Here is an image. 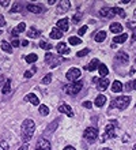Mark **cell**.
Masks as SVG:
<instances>
[{
    "instance_id": "cell-1",
    "label": "cell",
    "mask_w": 136,
    "mask_h": 150,
    "mask_svg": "<svg viewBox=\"0 0 136 150\" xmlns=\"http://www.w3.org/2000/svg\"><path fill=\"white\" fill-rule=\"evenodd\" d=\"M35 131V123L31 119H26L22 123V130H20V135H22V141L23 143H29L34 135Z\"/></svg>"
},
{
    "instance_id": "cell-2",
    "label": "cell",
    "mask_w": 136,
    "mask_h": 150,
    "mask_svg": "<svg viewBox=\"0 0 136 150\" xmlns=\"http://www.w3.org/2000/svg\"><path fill=\"white\" fill-rule=\"evenodd\" d=\"M45 62H47L48 66L51 68H54V67H57L60 63L66 62V59L61 57V56H58V55H53L51 52H48L47 55H45Z\"/></svg>"
},
{
    "instance_id": "cell-3",
    "label": "cell",
    "mask_w": 136,
    "mask_h": 150,
    "mask_svg": "<svg viewBox=\"0 0 136 150\" xmlns=\"http://www.w3.org/2000/svg\"><path fill=\"white\" fill-rule=\"evenodd\" d=\"M129 103H131V97L129 96H121V97H117L116 100H113L112 108L116 107L118 109H121V111H124V109H127Z\"/></svg>"
},
{
    "instance_id": "cell-4",
    "label": "cell",
    "mask_w": 136,
    "mask_h": 150,
    "mask_svg": "<svg viewBox=\"0 0 136 150\" xmlns=\"http://www.w3.org/2000/svg\"><path fill=\"white\" fill-rule=\"evenodd\" d=\"M83 138L86 139V142L94 143L98 138V130L95 127H87L83 132Z\"/></svg>"
},
{
    "instance_id": "cell-5",
    "label": "cell",
    "mask_w": 136,
    "mask_h": 150,
    "mask_svg": "<svg viewBox=\"0 0 136 150\" xmlns=\"http://www.w3.org/2000/svg\"><path fill=\"white\" fill-rule=\"evenodd\" d=\"M116 127H117L116 120H113V122L109 123L105 128V134L101 137V142H105L108 138H113V137H114V130H116Z\"/></svg>"
},
{
    "instance_id": "cell-6",
    "label": "cell",
    "mask_w": 136,
    "mask_h": 150,
    "mask_svg": "<svg viewBox=\"0 0 136 150\" xmlns=\"http://www.w3.org/2000/svg\"><path fill=\"white\" fill-rule=\"evenodd\" d=\"M82 87H83V82H82V81H76L75 83H72V85L66 87V93L67 94H71V96H75L82 90Z\"/></svg>"
},
{
    "instance_id": "cell-7",
    "label": "cell",
    "mask_w": 136,
    "mask_h": 150,
    "mask_svg": "<svg viewBox=\"0 0 136 150\" xmlns=\"http://www.w3.org/2000/svg\"><path fill=\"white\" fill-rule=\"evenodd\" d=\"M66 76H67V79H68L70 82H76V81L82 76V71L79 70V68H76V67H72V68L68 70V72L66 74Z\"/></svg>"
},
{
    "instance_id": "cell-8",
    "label": "cell",
    "mask_w": 136,
    "mask_h": 150,
    "mask_svg": "<svg viewBox=\"0 0 136 150\" xmlns=\"http://www.w3.org/2000/svg\"><path fill=\"white\" fill-rule=\"evenodd\" d=\"M70 8H71V1H68V0H61V1H58V4H57L56 14H64V12H67Z\"/></svg>"
},
{
    "instance_id": "cell-9",
    "label": "cell",
    "mask_w": 136,
    "mask_h": 150,
    "mask_svg": "<svg viewBox=\"0 0 136 150\" xmlns=\"http://www.w3.org/2000/svg\"><path fill=\"white\" fill-rule=\"evenodd\" d=\"M35 150H51V142L47 138H39L37 142Z\"/></svg>"
},
{
    "instance_id": "cell-10",
    "label": "cell",
    "mask_w": 136,
    "mask_h": 150,
    "mask_svg": "<svg viewBox=\"0 0 136 150\" xmlns=\"http://www.w3.org/2000/svg\"><path fill=\"white\" fill-rule=\"evenodd\" d=\"M94 82H98V85H97V87H98V90L99 91H104V90H106L109 87V81L106 78H94L93 79Z\"/></svg>"
},
{
    "instance_id": "cell-11",
    "label": "cell",
    "mask_w": 136,
    "mask_h": 150,
    "mask_svg": "<svg viewBox=\"0 0 136 150\" xmlns=\"http://www.w3.org/2000/svg\"><path fill=\"white\" fill-rule=\"evenodd\" d=\"M27 10L33 14H41V12L45 11V8L41 6V4H34V3H29L27 4Z\"/></svg>"
},
{
    "instance_id": "cell-12",
    "label": "cell",
    "mask_w": 136,
    "mask_h": 150,
    "mask_svg": "<svg viewBox=\"0 0 136 150\" xmlns=\"http://www.w3.org/2000/svg\"><path fill=\"white\" fill-rule=\"evenodd\" d=\"M117 62L118 64H123V66H125V64H128V60H129V57H128V55L125 53V52H118L116 55V59H114Z\"/></svg>"
},
{
    "instance_id": "cell-13",
    "label": "cell",
    "mask_w": 136,
    "mask_h": 150,
    "mask_svg": "<svg viewBox=\"0 0 136 150\" xmlns=\"http://www.w3.org/2000/svg\"><path fill=\"white\" fill-rule=\"evenodd\" d=\"M99 15L102 18H113L114 16V11H113V7H104L99 10Z\"/></svg>"
},
{
    "instance_id": "cell-14",
    "label": "cell",
    "mask_w": 136,
    "mask_h": 150,
    "mask_svg": "<svg viewBox=\"0 0 136 150\" xmlns=\"http://www.w3.org/2000/svg\"><path fill=\"white\" fill-rule=\"evenodd\" d=\"M58 112H60V113H66L68 117H72V116H74L72 108H71L70 105H67V104H61V105L58 107Z\"/></svg>"
},
{
    "instance_id": "cell-15",
    "label": "cell",
    "mask_w": 136,
    "mask_h": 150,
    "mask_svg": "<svg viewBox=\"0 0 136 150\" xmlns=\"http://www.w3.org/2000/svg\"><path fill=\"white\" fill-rule=\"evenodd\" d=\"M57 29L61 30V32H68L70 30V22H68V19L63 18V19L57 21Z\"/></svg>"
},
{
    "instance_id": "cell-16",
    "label": "cell",
    "mask_w": 136,
    "mask_h": 150,
    "mask_svg": "<svg viewBox=\"0 0 136 150\" xmlns=\"http://www.w3.org/2000/svg\"><path fill=\"white\" fill-rule=\"evenodd\" d=\"M56 49H57V53H58V55H68V53H70V48L67 47V44H66V42H60V44H57Z\"/></svg>"
},
{
    "instance_id": "cell-17",
    "label": "cell",
    "mask_w": 136,
    "mask_h": 150,
    "mask_svg": "<svg viewBox=\"0 0 136 150\" xmlns=\"http://www.w3.org/2000/svg\"><path fill=\"white\" fill-rule=\"evenodd\" d=\"M25 29H26V23H25V22H22V23H19L15 29H14V30H12L11 34L14 36V38H16V36H18L19 33H23L25 32Z\"/></svg>"
},
{
    "instance_id": "cell-18",
    "label": "cell",
    "mask_w": 136,
    "mask_h": 150,
    "mask_svg": "<svg viewBox=\"0 0 136 150\" xmlns=\"http://www.w3.org/2000/svg\"><path fill=\"white\" fill-rule=\"evenodd\" d=\"M25 101H29V103H31L33 105H39L38 97H37L35 94H33V93H29V94L25 97Z\"/></svg>"
},
{
    "instance_id": "cell-19",
    "label": "cell",
    "mask_w": 136,
    "mask_h": 150,
    "mask_svg": "<svg viewBox=\"0 0 136 150\" xmlns=\"http://www.w3.org/2000/svg\"><path fill=\"white\" fill-rule=\"evenodd\" d=\"M127 38H128V34H127V33H121V34H118V36H116L113 38V42H114V45H117V44H124Z\"/></svg>"
},
{
    "instance_id": "cell-20",
    "label": "cell",
    "mask_w": 136,
    "mask_h": 150,
    "mask_svg": "<svg viewBox=\"0 0 136 150\" xmlns=\"http://www.w3.org/2000/svg\"><path fill=\"white\" fill-rule=\"evenodd\" d=\"M39 34H41V32L35 28H30L27 30V37L29 38H37V37H39Z\"/></svg>"
},
{
    "instance_id": "cell-21",
    "label": "cell",
    "mask_w": 136,
    "mask_h": 150,
    "mask_svg": "<svg viewBox=\"0 0 136 150\" xmlns=\"http://www.w3.org/2000/svg\"><path fill=\"white\" fill-rule=\"evenodd\" d=\"M49 37H51L52 40H60L63 37V32L61 30H58V29H52Z\"/></svg>"
},
{
    "instance_id": "cell-22",
    "label": "cell",
    "mask_w": 136,
    "mask_h": 150,
    "mask_svg": "<svg viewBox=\"0 0 136 150\" xmlns=\"http://www.w3.org/2000/svg\"><path fill=\"white\" fill-rule=\"evenodd\" d=\"M105 103H106V97L104 94H99L97 98H95V101H94V105H97V107L101 108L105 105Z\"/></svg>"
},
{
    "instance_id": "cell-23",
    "label": "cell",
    "mask_w": 136,
    "mask_h": 150,
    "mask_svg": "<svg viewBox=\"0 0 136 150\" xmlns=\"http://www.w3.org/2000/svg\"><path fill=\"white\" fill-rule=\"evenodd\" d=\"M110 32L112 33H123V25L118 23V22L112 23L110 25Z\"/></svg>"
},
{
    "instance_id": "cell-24",
    "label": "cell",
    "mask_w": 136,
    "mask_h": 150,
    "mask_svg": "<svg viewBox=\"0 0 136 150\" xmlns=\"http://www.w3.org/2000/svg\"><path fill=\"white\" fill-rule=\"evenodd\" d=\"M99 60L98 59H93L91 62H90V64L87 66V70L89 71H94V70H98V67H99Z\"/></svg>"
},
{
    "instance_id": "cell-25",
    "label": "cell",
    "mask_w": 136,
    "mask_h": 150,
    "mask_svg": "<svg viewBox=\"0 0 136 150\" xmlns=\"http://www.w3.org/2000/svg\"><path fill=\"white\" fill-rule=\"evenodd\" d=\"M121 90H123V83L120 81H114L112 83V91L113 93H120Z\"/></svg>"
},
{
    "instance_id": "cell-26",
    "label": "cell",
    "mask_w": 136,
    "mask_h": 150,
    "mask_svg": "<svg viewBox=\"0 0 136 150\" xmlns=\"http://www.w3.org/2000/svg\"><path fill=\"white\" fill-rule=\"evenodd\" d=\"M98 72H99V75H101L102 78H105L106 75L109 74V68L106 67L105 64L101 63V64H99V67H98Z\"/></svg>"
},
{
    "instance_id": "cell-27",
    "label": "cell",
    "mask_w": 136,
    "mask_h": 150,
    "mask_svg": "<svg viewBox=\"0 0 136 150\" xmlns=\"http://www.w3.org/2000/svg\"><path fill=\"white\" fill-rule=\"evenodd\" d=\"M1 49H3L4 52H7V53H12L11 44L7 42V41H1Z\"/></svg>"
},
{
    "instance_id": "cell-28",
    "label": "cell",
    "mask_w": 136,
    "mask_h": 150,
    "mask_svg": "<svg viewBox=\"0 0 136 150\" xmlns=\"http://www.w3.org/2000/svg\"><path fill=\"white\" fill-rule=\"evenodd\" d=\"M105 38H106V32H104V30H101V32H98L95 34V41L97 42H102V41H105Z\"/></svg>"
},
{
    "instance_id": "cell-29",
    "label": "cell",
    "mask_w": 136,
    "mask_h": 150,
    "mask_svg": "<svg viewBox=\"0 0 136 150\" xmlns=\"http://www.w3.org/2000/svg\"><path fill=\"white\" fill-rule=\"evenodd\" d=\"M11 91V79H7L3 86V94H8Z\"/></svg>"
},
{
    "instance_id": "cell-30",
    "label": "cell",
    "mask_w": 136,
    "mask_h": 150,
    "mask_svg": "<svg viewBox=\"0 0 136 150\" xmlns=\"http://www.w3.org/2000/svg\"><path fill=\"white\" fill-rule=\"evenodd\" d=\"M37 59H38V56L35 55V53H30V55H27L26 57H25V60H26L27 63H30V64H33L34 62H37Z\"/></svg>"
},
{
    "instance_id": "cell-31",
    "label": "cell",
    "mask_w": 136,
    "mask_h": 150,
    "mask_svg": "<svg viewBox=\"0 0 136 150\" xmlns=\"http://www.w3.org/2000/svg\"><path fill=\"white\" fill-rule=\"evenodd\" d=\"M68 42H70L71 45H79V44H82V40L76 36H72L68 38Z\"/></svg>"
},
{
    "instance_id": "cell-32",
    "label": "cell",
    "mask_w": 136,
    "mask_h": 150,
    "mask_svg": "<svg viewBox=\"0 0 136 150\" xmlns=\"http://www.w3.org/2000/svg\"><path fill=\"white\" fill-rule=\"evenodd\" d=\"M113 11H114V15H118L121 18H125V11L121 7H113Z\"/></svg>"
},
{
    "instance_id": "cell-33",
    "label": "cell",
    "mask_w": 136,
    "mask_h": 150,
    "mask_svg": "<svg viewBox=\"0 0 136 150\" xmlns=\"http://www.w3.org/2000/svg\"><path fill=\"white\" fill-rule=\"evenodd\" d=\"M39 113L42 115V116H48L49 115V108L47 107V105H39Z\"/></svg>"
},
{
    "instance_id": "cell-34",
    "label": "cell",
    "mask_w": 136,
    "mask_h": 150,
    "mask_svg": "<svg viewBox=\"0 0 136 150\" xmlns=\"http://www.w3.org/2000/svg\"><path fill=\"white\" fill-rule=\"evenodd\" d=\"M89 53H90V49H89V48H85V49H82V51H79L78 53H76V56H78V57H83V56L89 55Z\"/></svg>"
},
{
    "instance_id": "cell-35",
    "label": "cell",
    "mask_w": 136,
    "mask_h": 150,
    "mask_svg": "<svg viewBox=\"0 0 136 150\" xmlns=\"http://www.w3.org/2000/svg\"><path fill=\"white\" fill-rule=\"evenodd\" d=\"M51 81H52V74H48L47 76H44V78H42L41 83H42V85H49V83H51Z\"/></svg>"
},
{
    "instance_id": "cell-36",
    "label": "cell",
    "mask_w": 136,
    "mask_h": 150,
    "mask_svg": "<svg viewBox=\"0 0 136 150\" xmlns=\"http://www.w3.org/2000/svg\"><path fill=\"white\" fill-rule=\"evenodd\" d=\"M39 47L42 48V49H47V51H49V49H52V45L49 42H45V41H41L39 42Z\"/></svg>"
},
{
    "instance_id": "cell-37",
    "label": "cell",
    "mask_w": 136,
    "mask_h": 150,
    "mask_svg": "<svg viewBox=\"0 0 136 150\" xmlns=\"http://www.w3.org/2000/svg\"><path fill=\"white\" fill-rule=\"evenodd\" d=\"M19 11H22V6H20L19 3H16L15 6L10 10V12H11V14H12V12H19Z\"/></svg>"
},
{
    "instance_id": "cell-38",
    "label": "cell",
    "mask_w": 136,
    "mask_h": 150,
    "mask_svg": "<svg viewBox=\"0 0 136 150\" xmlns=\"http://www.w3.org/2000/svg\"><path fill=\"white\" fill-rule=\"evenodd\" d=\"M82 16H83V14H82V12H78V14H75V15H74V19H72V22H74V23H78L79 21L82 19Z\"/></svg>"
},
{
    "instance_id": "cell-39",
    "label": "cell",
    "mask_w": 136,
    "mask_h": 150,
    "mask_svg": "<svg viewBox=\"0 0 136 150\" xmlns=\"http://www.w3.org/2000/svg\"><path fill=\"white\" fill-rule=\"evenodd\" d=\"M87 29H89V26H82V28L78 30V36H83V34L87 32Z\"/></svg>"
},
{
    "instance_id": "cell-40",
    "label": "cell",
    "mask_w": 136,
    "mask_h": 150,
    "mask_svg": "<svg viewBox=\"0 0 136 150\" xmlns=\"http://www.w3.org/2000/svg\"><path fill=\"white\" fill-rule=\"evenodd\" d=\"M0 150H8V143L6 141H0Z\"/></svg>"
},
{
    "instance_id": "cell-41",
    "label": "cell",
    "mask_w": 136,
    "mask_h": 150,
    "mask_svg": "<svg viewBox=\"0 0 136 150\" xmlns=\"http://www.w3.org/2000/svg\"><path fill=\"white\" fill-rule=\"evenodd\" d=\"M19 45H20V42H19V40H18V38H14L11 41V47L16 48V47H19Z\"/></svg>"
},
{
    "instance_id": "cell-42",
    "label": "cell",
    "mask_w": 136,
    "mask_h": 150,
    "mask_svg": "<svg viewBox=\"0 0 136 150\" xmlns=\"http://www.w3.org/2000/svg\"><path fill=\"white\" fill-rule=\"evenodd\" d=\"M83 107L87 108V109H91V107H93V104L90 103V101H85V103H83Z\"/></svg>"
},
{
    "instance_id": "cell-43",
    "label": "cell",
    "mask_w": 136,
    "mask_h": 150,
    "mask_svg": "<svg viewBox=\"0 0 136 150\" xmlns=\"http://www.w3.org/2000/svg\"><path fill=\"white\" fill-rule=\"evenodd\" d=\"M27 149H29V143H23L18 150H27Z\"/></svg>"
},
{
    "instance_id": "cell-44",
    "label": "cell",
    "mask_w": 136,
    "mask_h": 150,
    "mask_svg": "<svg viewBox=\"0 0 136 150\" xmlns=\"http://www.w3.org/2000/svg\"><path fill=\"white\" fill-rule=\"evenodd\" d=\"M31 76H33L31 71H25V78H31Z\"/></svg>"
},
{
    "instance_id": "cell-45",
    "label": "cell",
    "mask_w": 136,
    "mask_h": 150,
    "mask_svg": "<svg viewBox=\"0 0 136 150\" xmlns=\"http://www.w3.org/2000/svg\"><path fill=\"white\" fill-rule=\"evenodd\" d=\"M10 4V0H1L0 1V6H8Z\"/></svg>"
},
{
    "instance_id": "cell-46",
    "label": "cell",
    "mask_w": 136,
    "mask_h": 150,
    "mask_svg": "<svg viewBox=\"0 0 136 150\" xmlns=\"http://www.w3.org/2000/svg\"><path fill=\"white\" fill-rule=\"evenodd\" d=\"M4 25H6V21H4L3 15H0V26H1V28H3Z\"/></svg>"
},
{
    "instance_id": "cell-47",
    "label": "cell",
    "mask_w": 136,
    "mask_h": 150,
    "mask_svg": "<svg viewBox=\"0 0 136 150\" xmlns=\"http://www.w3.org/2000/svg\"><path fill=\"white\" fill-rule=\"evenodd\" d=\"M133 32H132V40L133 41H136V28L135 29H132Z\"/></svg>"
},
{
    "instance_id": "cell-48",
    "label": "cell",
    "mask_w": 136,
    "mask_h": 150,
    "mask_svg": "<svg viewBox=\"0 0 136 150\" xmlns=\"http://www.w3.org/2000/svg\"><path fill=\"white\" fill-rule=\"evenodd\" d=\"M63 150H76V149H75L74 146H66V147H64V149H63Z\"/></svg>"
},
{
    "instance_id": "cell-49",
    "label": "cell",
    "mask_w": 136,
    "mask_h": 150,
    "mask_svg": "<svg viewBox=\"0 0 136 150\" xmlns=\"http://www.w3.org/2000/svg\"><path fill=\"white\" fill-rule=\"evenodd\" d=\"M22 45H23V47H26V45H29V41H26V40H23V41H22Z\"/></svg>"
},
{
    "instance_id": "cell-50",
    "label": "cell",
    "mask_w": 136,
    "mask_h": 150,
    "mask_svg": "<svg viewBox=\"0 0 136 150\" xmlns=\"http://www.w3.org/2000/svg\"><path fill=\"white\" fill-rule=\"evenodd\" d=\"M135 72H136V71H135V68L132 67V68H131V71H129V74H131V75H133V74H135Z\"/></svg>"
},
{
    "instance_id": "cell-51",
    "label": "cell",
    "mask_w": 136,
    "mask_h": 150,
    "mask_svg": "<svg viewBox=\"0 0 136 150\" xmlns=\"http://www.w3.org/2000/svg\"><path fill=\"white\" fill-rule=\"evenodd\" d=\"M132 87H133V89H135V90H136V79H135V81H133V82H132Z\"/></svg>"
},
{
    "instance_id": "cell-52",
    "label": "cell",
    "mask_w": 136,
    "mask_h": 150,
    "mask_svg": "<svg viewBox=\"0 0 136 150\" xmlns=\"http://www.w3.org/2000/svg\"><path fill=\"white\" fill-rule=\"evenodd\" d=\"M133 16H135V19H136V10L133 11Z\"/></svg>"
},
{
    "instance_id": "cell-53",
    "label": "cell",
    "mask_w": 136,
    "mask_h": 150,
    "mask_svg": "<svg viewBox=\"0 0 136 150\" xmlns=\"http://www.w3.org/2000/svg\"><path fill=\"white\" fill-rule=\"evenodd\" d=\"M132 150H136V145H135V146H133V149Z\"/></svg>"
},
{
    "instance_id": "cell-54",
    "label": "cell",
    "mask_w": 136,
    "mask_h": 150,
    "mask_svg": "<svg viewBox=\"0 0 136 150\" xmlns=\"http://www.w3.org/2000/svg\"><path fill=\"white\" fill-rule=\"evenodd\" d=\"M1 33H3V30H1V29H0V34H1Z\"/></svg>"
},
{
    "instance_id": "cell-55",
    "label": "cell",
    "mask_w": 136,
    "mask_h": 150,
    "mask_svg": "<svg viewBox=\"0 0 136 150\" xmlns=\"http://www.w3.org/2000/svg\"><path fill=\"white\" fill-rule=\"evenodd\" d=\"M104 150H110V149H104Z\"/></svg>"
},
{
    "instance_id": "cell-56",
    "label": "cell",
    "mask_w": 136,
    "mask_h": 150,
    "mask_svg": "<svg viewBox=\"0 0 136 150\" xmlns=\"http://www.w3.org/2000/svg\"><path fill=\"white\" fill-rule=\"evenodd\" d=\"M135 64H136V59H135Z\"/></svg>"
}]
</instances>
